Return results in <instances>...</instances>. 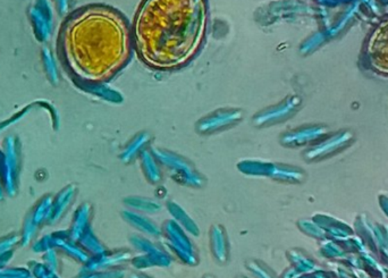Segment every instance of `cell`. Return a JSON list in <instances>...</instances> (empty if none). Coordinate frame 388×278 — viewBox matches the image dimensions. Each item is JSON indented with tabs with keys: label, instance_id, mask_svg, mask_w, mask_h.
Returning <instances> with one entry per match:
<instances>
[{
	"label": "cell",
	"instance_id": "1",
	"mask_svg": "<svg viewBox=\"0 0 388 278\" xmlns=\"http://www.w3.org/2000/svg\"><path fill=\"white\" fill-rule=\"evenodd\" d=\"M57 50L75 81L84 86H102L115 79L132 59L131 23L109 5L79 7L61 23Z\"/></svg>",
	"mask_w": 388,
	"mask_h": 278
},
{
	"label": "cell",
	"instance_id": "2",
	"mask_svg": "<svg viewBox=\"0 0 388 278\" xmlns=\"http://www.w3.org/2000/svg\"><path fill=\"white\" fill-rule=\"evenodd\" d=\"M131 26L134 52L146 66L180 70L205 45L208 0H142Z\"/></svg>",
	"mask_w": 388,
	"mask_h": 278
},
{
	"label": "cell",
	"instance_id": "3",
	"mask_svg": "<svg viewBox=\"0 0 388 278\" xmlns=\"http://www.w3.org/2000/svg\"><path fill=\"white\" fill-rule=\"evenodd\" d=\"M359 66L373 77L388 79V13L366 34L359 54Z\"/></svg>",
	"mask_w": 388,
	"mask_h": 278
},
{
	"label": "cell",
	"instance_id": "4",
	"mask_svg": "<svg viewBox=\"0 0 388 278\" xmlns=\"http://www.w3.org/2000/svg\"><path fill=\"white\" fill-rule=\"evenodd\" d=\"M315 3L326 7H339L348 3H353L355 0H313Z\"/></svg>",
	"mask_w": 388,
	"mask_h": 278
},
{
	"label": "cell",
	"instance_id": "5",
	"mask_svg": "<svg viewBox=\"0 0 388 278\" xmlns=\"http://www.w3.org/2000/svg\"><path fill=\"white\" fill-rule=\"evenodd\" d=\"M135 278H147V277H142V276H137Z\"/></svg>",
	"mask_w": 388,
	"mask_h": 278
}]
</instances>
